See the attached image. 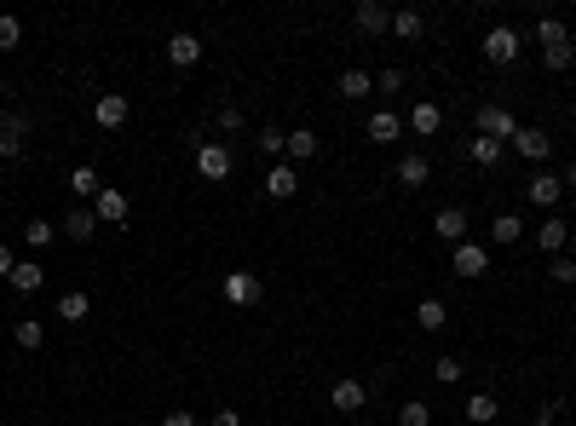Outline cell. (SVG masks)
<instances>
[{"instance_id":"ac0fdd59","label":"cell","mask_w":576,"mask_h":426,"mask_svg":"<svg viewBox=\"0 0 576 426\" xmlns=\"http://www.w3.org/2000/svg\"><path fill=\"white\" fill-rule=\"evenodd\" d=\"M398 133H403L398 109H375V116H369V138H375V145H398Z\"/></svg>"},{"instance_id":"74e56055","label":"cell","mask_w":576,"mask_h":426,"mask_svg":"<svg viewBox=\"0 0 576 426\" xmlns=\"http://www.w3.org/2000/svg\"><path fill=\"white\" fill-rule=\"evenodd\" d=\"M18 41H24V24L18 18H0V52H12Z\"/></svg>"},{"instance_id":"7402d4cb","label":"cell","mask_w":576,"mask_h":426,"mask_svg":"<svg viewBox=\"0 0 576 426\" xmlns=\"http://www.w3.org/2000/svg\"><path fill=\"white\" fill-rule=\"evenodd\" d=\"M565 242H571L565 219H542V231H536V248H542V254H565Z\"/></svg>"},{"instance_id":"5bb4252c","label":"cell","mask_w":576,"mask_h":426,"mask_svg":"<svg viewBox=\"0 0 576 426\" xmlns=\"http://www.w3.org/2000/svg\"><path fill=\"white\" fill-rule=\"evenodd\" d=\"M329 403L340 409V415H357V409L369 403V386H364V381H335V386H329Z\"/></svg>"},{"instance_id":"f6af8a7d","label":"cell","mask_w":576,"mask_h":426,"mask_svg":"<svg viewBox=\"0 0 576 426\" xmlns=\"http://www.w3.org/2000/svg\"><path fill=\"white\" fill-rule=\"evenodd\" d=\"M12 265H18V260H12V248L0 242V277H12Z\"/></svg>"},{"instance_id":"6da1fadb","label":"cell","mask_w":576,"mask_h":426,"mask_svg":"<svg viewBox=\"0 0 576 426\" xmlns=\"http://www.w3.org/2000/svg\"><path fill=\"white\" fill-rule=\"evenodd\" d=\"M473 133H478V138H496V145H513V133H519V116H513L507 104H478Z\"/></svg>"},{"instance_id":"8fae6325","label":"cell","mask_w":576,"mask_h":426,"mask_svg":"<svg viewBox=\"0 0 576 426\" xmlns=\"http://www.w3.org/2000/svg\"><path fill=\"white\" fill-rule=\"evenodd\" d=\"M513 150H519L524 162H548V156H553V138L542 133V128H519V133H513Z\"/></svg>"},{"instance_id":"3957f363","label":"cell","mask_w":576,"mask_h":426,"mask_svg":"<svg viewBox=\"0 0 576 426\" xmlns=\"http://www.w3.org/2000/svg\"><path fill=\"white\" fill-rule=\"evenodd\" d=\"M449 265H456V277H467V282H473V277H485V271H490V248L467 236V242H456V248H449Z\"/></svg>"},{"instance_id":"7a4b0ae2","label":"cell","mask_w":576,"mask_h":426,"mask_svg":"<svg viewBox=\"0 0 576 426\" xmlns=\"http://www.w3.org/2000/svg\"><path fill=\"white\" fill-rule=\"evenodd\" d=\"M231 167H237V156H231L225 138H202V145H196V173H202L208 185L231 179Z\"/></svg>"},{"instance_id":"44dd1931","label":"cell","mask_w":576,"mask_h":426,"mask_svg":"<svg viewBox=\"0 0 576 426\" xmlns=\"http://www.w3.org/2000/svg\"><path fill=\"white\" fill-rule=\"evenodd\" d=\"M410 128H415V133H421V138H432V133H439V128H444V109H439V104H432V99H421V104H415V109H410Z\"/></svg>"},{"instance_id":"9c48e42d","label":"cell","mask_w":576,"mask_h":426,"mask_svg":"<svg viewBox=\"0 0 576 426\" xmlns=\"http://www.w3.org/2000/svg\"><path fill=\"white\" fill-rule=\"evenodd\" d=\"M260 294H266V282H260L254 271H231L225 277V299H231V306H260Z\"/></svg>"},{"instance_id":"4316f807","label":"cell","mask_w":576,"mask_h":426,"mask_svg":"<svg viewBox=\"0 0 576 426\" xmlns=\"http://www.w3.org/2000/svg\"><path fill=\"white\" fill-rule=\"evenodd\" d=\"M496 415H502V409H496L490 392H473V398H467V421H473V426H490Z\"/></svg>"},{"instance_id":"7c38bea8","label":"cell","mask_w":576,"mask_h":426,"mask_svg":"<svg viewBox=\"0 0 576 426\" xmlns=\"http://www.w3.org/2000/svg\"><path fill=\"white\" fill-rule=\"evenodd\" d=\"M352 24L364 29V35H386V29H392V12L375 6V0H357V6H352Z\"/></svg>"},{"instance_id":"d6986e66","label":"cell","mask_w":576,"mask_h":426,"mask_svg":"<svg viewBox=\"0 0 576 426\" xmlns=\"http://www.w3.org/2000/svg\"><path fill=\"white\" fill-rule=\"evenodd\" d=\"M311 156H317V133H311V128H294L288 145H283V162L294 167V162H311Z\"/></svg>"},{"instance_id":"9a60e30c","label":"cell","mask_w":576,"mask_h":426,"mask_svg":"<svg viewBox=\"0 0 576 426\" xmlns=\"http://www.w3.org/2000/svg\"><path fill=\"white\" fill-rule=\"evenodd\" d=\"M524 191H531V202H536V208H553V202L565 196V179L542 167V173H531V185H524Z\"/></svg>"},{"instance_id":"60d3db41","label":"cell","mask_w":576,"mask_h":426,"mask_svg":"<svg viewBox=\"0 0 576 426\" xmlns=\"http://www.w3.org/2000/svg\"><path fill=\"white\" fill-rule=\"evenodd\" d=\"M375 87H381V92H398V87H403V70H381Z\"/></svg>"},{"instance_id":"cb8c5ba5","label":"cell","mask_w":576,"mask_h":426,"mask_svg":"<svg viewBox=\"0 0 576 426\" xmlns=\"http://www.w3.org/2000/svg\"><path fill=\"white\" fill-rule=\"evenodd\" d=\"M415 323H421L427 335H439V328L449 323V306H444V299H432V294H427L421 306H415Z\"/></svg>"},{"instance_id":"1f68e13d","label":"cell","mask_w":576,"mask_h":426,"mask_svg":"<svg viewBox=\"0 0 576 426\" xmlns=\"http://www.w3.org/2000/svg\"><path fill=\"white\" fill-rule=\"evenodd\" d=\"M87 311H92L87 294H64V299H58V317H64V323H87Z\"/></svg>"},{"instance_id":"f546056e","label":"cell","mask_w":576,"mask_h":426,"mask_svg":"<svg viewBox=\"0 0 576 426\" xmlns=\"http://www.w3.org/2000/svg\"><path fill=\"white\" fill-rule=\"evenodd\" d=\"M502 150H507V145H496V138H478V133H473V145H467V156H473L478 167H496V162H502Z\"/></svg>"},{"instance_id":"52a82bcc","label":"cell","mask_w":576,"mask_h":426,"mask_svg":"<svg viewBox=\"0 0 576 426\" xmlns=\"http://www.w3.org/2000/svg\"><path fill=\"white\" fill-rule=\"evenodd\" d=\"M167 64H174V70H196V64H202L196 29H174V35H167Z\"/></svg>"},{"instance_id":"e0dca14e","label":"cell","mask_w":576,"mask_h":426,"mask_svg":"<svg viewBox=\"0 0 576 426\" xmlns=\"http://www.w3.org/2000/svg\"><path fill=\"white\" fill-rule=\"evenodd\" d=\"M99 231L104 225H99V213H92V208H70L64 213V236H70V242H92Z\"/></svg>"},{"instance_id":"8d00e7d4","label":"cell","mask_w":576,"mask_h":426,"mask_svg":"<svg viewBox=\"0 0 576 426\" xmlns=\"http://www.w3.org/2000/svg\"><path fill=\"white\" fill-rule=\"evenodd\" d=\"M548 277H553V282H565V289H571V282H576V260H571V254H553Z\"/></svg>"},{"instance_id":"83f0119b","label":"cell","mask_w":576,"mask_h":426,"mask_svg":"<svg viewBox=\"0 0 576 426\" xmlns=\"http://www.w3.org/2000/svg\"><path fill=\"white\" fill-rule=\"evenodd\" d=\"M536 41H542V52H553V46H571V29L559 24V18H542L536 24Z\"/></svg>"},{"instance_id":"4dcf8cb0","label":"cell","mask_w":576,"mask_h":426,"mask_svg":"<svg viewBox=\"0 0 576 426\" xmlns=\"http://www.w3.org/2000/svg\"><path fill=\"white\" fill-rule=\"evenodd\" d=\"M519 231H524V225H519V213H496L490 242H502V248H507V242H519Z\"/></svg>"},{"instance_id":"e575fe53","label":"cell","mask_w":576,"mask_h":426,"mask_svg":"<svg viewBox=\"0 0 576 426\" xmlns=\"http://www.w3.org/2000/svg\"><path fill=\"white\" fill-rule=\"evenodd\" d=\"M398 426H432V409H427L421 398H410V403L398 409Z\"/></svg>"},{"instance_id":"bcb514c9","label":"cell","mask_w":576,"mask_h":426,"mask_svg":"<svg viewBox=\"0 0 576 426\" xmlns=\"http://www.w3.org/2000/svg\"><path fill=\"white\" fill-rule=\"evenodd\" d=\"M565 185H571V191H576V162H571V173H565Z\"/></svg>"},{"instance_id":"ffe728a7","label":"cell","mask_w":576,"mask_h":426,"mask_svg":"<svg viewBox=\"0 0 576 426\" xmlns=\"http://www.w3.org/2000/svg\"><path fill=\"white\" fill-rule=\"evenodd\" d=\"M335 92H340V99H369V92H375V75H369V70H340Z\"/></svg>"},{"instance_id":"484cf974","label":"cell","mask_w":576,"mask_h":426,"mask_svg":"<svg viewBox=\"0 0 576 426\" xmlns=\"http://www.w3.org/2000/svg\"><path fill=\"white\" fill-rule=\"evenodd\" d=\"M12 340H18L24 352H41V340H46V328H41V317H18V323H12Z\"/></svg>"},{"instance_id":"b9f144b4","label":"cell","mask_w":576,"mask_h":426,"mask_svg":"<svg viewBox=\"0 0 576 426\" xmlns=\"http://www.w3.org/2000/svg\"><path fill=\"white\" fill-rule=\"evenodd\" d=\"M162 426H196V415H191V409H167Z\"/></svg>"},{"instance_id":"d4e9b609","label":"cell","mask_w":576,"mask_h":426,"mask_svg":"<svg viewBox=\"0 0 576 426\" xmlns=\"http://www.w3.org/2000/svg\"><path fill=\"white\" fill-rule=\"evenodd\" d=\"M6 282H12V289H18V294H35L41 282H46V271H41L35 260H18V265H12V277H6Z\"/></svg>"},{"instance_id":"f35d334b","label":"cell","mask_w":576,"mask_h":426,"mask_svg":"<svg viewBox=\"0 0 576 426\" xmlns=\"http://www.w3.org/2000/svg\"><path fill=\"white\" fill-rule=\"evenodd\" d=\"M542 64H548V70H571L576 64V46H553V52H542Z\"/></svg>"},{"instance_id":"ab89813d","label":"cell","mask_w":576,"mask_h":426,"mask_svg":"<svg viewBox=\"0 0 576 426\" xmlns=\"http://www.w3.org/2000/svg\"><path fill=\"white\" fill-rule=\"evenodd\" d=\"M220 128H225V133L242 128V104H220Z\"/></svg>"},{"instance_id":"7bdbcfd3","label":"cell","mask_w":576,"mask_h":426,"mask_svg":"<svg viewBox=\"0 0 576 426\" xmlns=\"http://www.w3.org/2000/svg\"><path fill=\"white\" fill-rule=\"evenodd\" d=\"M213 426H248V421L237 415V409H213Z\"/></svg>"},{"instance_id":"ba28073f","label":"cell","mask_w":576,"mask_h":426,"mask_svg":"<svg viewBox=\"0 0 576 426\" xmlns=\"http://www.w3.org/2000/svg\"><path fill=\"white\" fill-rule=\"evenodd\" d=\"M24 138H29V116H18V109L0 116V156H6V162H18V156H24Z\"/></svg>"},{"instance_id":"4fadbf2b","label":"cell","mask_w":576,"mask_h":426,"mask_svg":"<svg viewBox=\"0 0 576 426\" xmlns=\"http://www.w3.org/2000/svg\"><path fill=\"white\" fill-rule=\"evenodd\" d=\"M432 179V162H427V156L421 150H410V156H398V185H403V191H421V185Z\"/></svg>"},{"instance_id":"f1b7e54d","label":"cell","mask_w":576,"mask_h":426,"mask_svg":"<svg viewBox=\"0 0 576 426\" xmlns=\"http://www.w3.org/2000/svg\"><path fill=\"white\" fill-rule=\"evenodd\" d=\"M24 242H29V248H52V242H58V225H52V219H29V225H24Z\"/></svg>"},{"instance_id":"8992f818","label":"cell","mask_w":576,"mask_h":426,"mask_svg":"<svg viewBox=\"0 0 576 426\" xmlns=\"http://www.w3.org/2000/svg\"><path fill=\"white\" fill-rule=\"evenodd\" d=\"M92 213H99V225H127L133 202H127V191H116V185H104V191L92 196Z\"/></svg>"},{"instance_id":"ee69618b","label":"cell","mask_w":576,"mask_h":426,"mask_svg":"<svg viewBox=\"0 0 576 426\" xmlns=\"http://www.w3.org/2000/svg\"><path fill=\"white\" fill-rule=\"evenodd\" d=\"M553 415H559V398H548V403H542V415H536L531 426H553Z\"/></svg>"},{"instance_id":"603a6c76","label":"cell","mask_w":576,"mask_h":426,"mask_svg":"<svg viewBox=\"0 0 576 426\" xmlns=\"http://www.w3.org/2000/svg\"><path fill=\"white\" fill-rule=\"evenodd\" d=\"M70 191H75V196H81V208H92V196H99V191H104V179H99V167H75V173H70Z\"/></svg>"},{"instance_id":"5b68a950","label":"cell","mask_w":576,"mask_h":426,"mask_svg":"<svg viewBox=\"0 0 576 426\" xmlns=\"http://www.w3.org/2000/svg\"><path fill=\"white\" fill-rule=\"evenodd\" d=\"M519 46H524V41H519V29L496 24L490 35H485V58H490V64H502V70H507V64H519Z\"/></svg>"},{"instance_id":"d6a6232c","label":"cell","mask_w":576,"mask_h":426,"mask_svg":"<svg viewBox=\"0 0 576 426\" xmlns=\"http://www.w3.org/2000/svg\"><path fill=\"white\" fill-rule=\"evenodd\" d=\"M254 145H260V156L283 162V145H288V133H283V128H260V138H254Z\"/></svg>"},{"instance_id":"2e32d148","label":"cell","mask_w":576,"mask_h":426,"mask_svg":"<svg viewBox=\"0 0 576 426\" xmlns=\"http://www.w3.org/2000/svg\"><path fill=\"white\" fill-rule=\"evenodd\" d=\"M432 236H439V242H467V213L461 208H439V219H432Z\"/></svg>"},{"instance_id":"30bf717a","label":"cell","mask_w":576,"mask_h":426,"mask_svg":"<svg viewBox=\"0 0 576 426\" xmlns=\"http://www.w3.org/2000/svg\"><path fill=\"white\" fill-rule=\"evenodd\" d=\"M266 196H271V202H294V196H300V173H294L288 162H271V173H266Z\"/></svg>"},{"instance_id":"836d02e7","label":"cell","mask_w":576,"mask_h":426,"mask_svg":"<svg viewBox=\"0 0 576 426\" xmlns=\"http://www.w3.org/2000/svg\"><path fill=\"white\" fill-rule=\"evenodd\" d=\"M421 12H392V35H403V41H421Z\"/></svg>"},{"instance_id":"d590c367","label":"cell","mask_w":576,"mask_h":426,"mask_svg":"<svg viewBox=\"0 0 576 426\" xmlns=\"http://www.w3.org/2000/svg\"><path fill=\"white\" fill-rule=\"evenodd\" d=\"M461 369H467L461 357H439V363H432V381H439V386H456V381H461Z\"/></svg>"},{"instance_id":"277c9868","label":"cell","mask_w":576,"mask_h":426,"mask_svg":"<svg viewBox=\"0 0 576 426\" xmlns=\"http://www.w3.org/2000/svg\"><path fill=\"white\" fill-rule=\"evenodd\" d=\"M127 116H133V104H127V92H99L92 99V121H99L104 133H116V128H127Z\"/></svg>"},{"instance_id":"7dc6e473","label":"cell","mask_w":576,"mask_h":426,"mask_svg":"<svg viewBox=\"0 0 576 426\" xmlns=\"http://www.w3.org/2000/svg\"><path fill=\"white\" fill-rule=\"evenodd\" d=\"M248 426H260V421H248Z\"/></svg>"}]
</instances>
